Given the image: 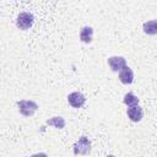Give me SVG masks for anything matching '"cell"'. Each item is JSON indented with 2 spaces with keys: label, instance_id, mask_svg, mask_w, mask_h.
Here are the masks:
<instances>
[{
  "label": "cell",
  "instance_id": "cell-1",
  "mask_svg": "<svg viewBox=\"0 0 157 157\" xmlns=\"http://www.w3.org/2000/svg\"><path fill=\"white\" fill-rule=\"evenodd\" d=\"M17 107H18V112L23 115V117H32L34 115V113L38 110V104L31 99H22L17 102Z\"/></svg>",
  "mask_w": 157,
  "mask_h": 157
},
{
  "label": "cell",
  "instance_id": "cell-2",
  "mask_svg": "<svg viewBox=\"0 0 157 157\" xmlns=\"http://www.w3.org/2000/svg\"><path fill=\"white\" fill-rule=\"evenodd\" d=\"M74 153L75 155H90L91 153V141L87 136H81L74 144Z\"/></svg>",
  "mask_w": 157,
  "mask_h": 157
},
{
  "label": "cell",
  "instance_id": "cell-3",
  "mask_svg": "<svg viewBox=\"0 0 157 157\" xmlns=\"http://www.w3.org/2000/svg\"><path fill=\"white\" fill-rule=\"evenodd\" d=\"M34 17L31 12H21L16 18V27L22 31H27L33 26Z\"/></svg>",
  "mask_w": 157,
  "mask_h": 157
},
{
  "label": "cell",
  "instance_id": "cell-4",
  "mask_svg": "<svg viewBox=\"0 0 157 157\" xmlns=\"http://www.w3.org/2000/svg\"><path fill=\"white\" fill-rule=\"evenodd\" d=\"M67 102L72 108H81L86 103V97L81 92H71L67 96Z\"/></svg>",
  "mask_w": 157,
  "mask_h": 157
},
{
  "label": "cell",
  "instance_id": "cell-5",
  "mask_svg": "<svg viewBox=\"0 0 157 157\" xmlns=\"http://www.w3.org/2000/svg\"><path fill=\"white\" fill-rule=\"evenodd\" d=\"M118 72H119V81L121 83H124V85L132 83V81H134V72H132V70L128 65H124Z\"/></svg>",
  "mask_w": 157,
  "mask_h": 157
},
{
  "label": "cell",
  "instance_id": "cell-6",
  "mask_svg": "<svg viewBox=\"0 0 157 157\" xmlns=\"http://www.w3.org/2000/svg\"><path fill=\"white\" fill-rule=\"evenodd\" d=\"M126 114H128V118L131 121H134V123H139L144 118V110H142V108L139 104L137 105L129 107L128 110H126Z\"/></svg>",
  "mask_w": 157,
  "mask_h": 157
},
{
  "label": "cell",
  "instance_id": "cell-7",
  "mask_svg": "<svg viewBox=\"0 0 157 157\" xmlns=\"http://www.w3.org/2000/svg\"><path fill=\"white\" fill-rule=\"evenodd\" d=\"M107 61H108L109 67H110L114 72H118L124 65H126V60H125V58H124V56H118V55L109 56Z\"/></svg>",
  "mask_w": 157,
  "mask_h": 157
},
{
  "label": "cell",
  "instance_id": "cell-8",
  "mask_svg": "<svg viewBox=\"0 0 157 157\" xmlns=\"http://www.w3.org/2000/svg\"><path fill=\"white\" fill-rule=\"evenodd\" d=\"M92 38H93V28L90 27V26H85L81 28L80 31V40L82 43H91L92 42Z\"/></svg>",
  "mask_w": 157,
  "mask_h": 157
},
{
  "label": "cell",
  "instance_id": "cell-9",
  "mask_svg": "<svg viewBox=\"0 0 157 157\" xmlns=\"http://www.w3.org/2000/svg\"><path fill=\"white\" fill-rule=\"evenodd\" d=\"M45 124L49 126H54L56 129H64L66 123H65V119L63 117H53V118L48 119L45 121Z\"/></svg>",
  "mask_w": 157,
  "mask_h": 157
},
{
  "label": "cell",
  "instance_id": "cell-10",
  "mask_svg": "<svg viewBox=\"0 0 157 157\" xmlns=\"http://www.w3.org/2000/svg\"><path fill=\"white\" fill-rule=\"evenodd\" d=\"M144 32L148 36H155L157 34V21L151 20L144 23Z\"/></svg>",
  "mask_w": 157,
  "mask_h": 157
},
{
  "label": "cell",
  "instance_id": "cell-11",
  "mask_svg": "<svg viewBox=\"0 0 157 157\" xmlns=\"http://www.w3.org/2000/svg\"><path fill=\"white\" fill-rule=\"evenodd\" d=\"M123 102H124L128 107H132V105H137V104H139V102H140V99H139L134 93L129 92V93H126V94L124 96Z\"/></svg>",
  "mask_w": 157,
  "mask_h": 157
}]
</instances>
